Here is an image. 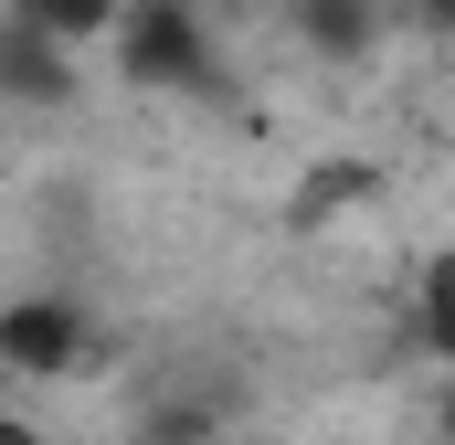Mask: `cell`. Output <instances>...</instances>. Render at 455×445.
<instances>
[{
  "label": "cell",
  "mask_w": 455,
  "mask_h": 445,
  "mask_svg": "<svg viewBox=\"0 0 455 445\" xmlns=\"http://www.w3.org/2000/svg\"><path fill=\"white\" fill-rule=\"evenodd\" d=\"M116 64H127L138 85H159V96H212V85H223L212 32H202L191 0H138L127 32H116Z\"/></svg>",
  "instance_id": "6da1fadb"
},
{
  "label": "cell",
  "mask_w": 455,
  "mask_h": 445,
  "mask_svg": "<svg viewBox=\"0 0 455 445\" xmlns=\"http://www.w3.org/2000/svg\"><path fill=\"white\" fill-rule=\"evenodd\" d=\"M85 350V319L64 297H11L0 308V371H64Z\"/></svg>",
  "instance_id": "7a4b0ae2"
},
{
  "label": "cell",
  "mask_w": 455,
  "mask_h": 445,
  "mask_svg": "<svg viewBox=\"0 0 455 445\" xmlns=\"http://www.w3.org/2000/svg\"><path fill=\"white\" fill-rule=\"evenodd\" d=\"M0 96H21V107H64V96H75L64 43H53V32H32L21 11L0 21Z\"/></svg>",
  "instance_id": "3957f363"
},
{
  "label": "cell",
  "mask_w": 455,
  "mask_h": 445,
  "mask_svg": "<svg viewBox=\"0 0 455 445\" xmlns=\"http://www.w3.org/2000/svg\"><path fill=\"white\" fill-rule=\"evenodd\" d=\"M286 21H297V43L318 64H360L381 43V0H286Z\"/></svg>",
  "instance_id": "277c9868"
},
{
  "label": "cell",
  "mask_w": 455,
  "mask_h": 445,
  "mask_svg": "<svg viewBox=\"0 0 455 445\" xmlns=\"http://www.w3.org/2000/svg\"><path fill=\"white\" fill-rule=\"evenodd\" d=\"M32 32H53V43H85V32H107L116 21V0H11Z\"/></svg>",
  "instance_id": "5b68a950"
}]
</instances>
